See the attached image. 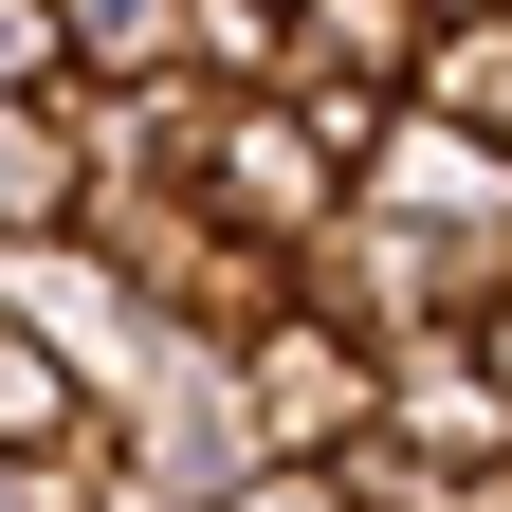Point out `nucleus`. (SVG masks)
<instances>
[{
  "label": "nucleus",
  "mask_w": 512,
  "mask_h": 512,
  "mask_svg": "<svg viewBox=\"0 0 512 512\" xmlns=\"http://www.w3.org/2000/svg\"><path fill=\"white\" fill-rule=\"evenodd\" d=\"M220 512H348V494H330V476H293V458H275V476H238Z\"/></svg>",
  "instance_id": "9b49d317"
},
{
  "label": "nucleus",
  "mask_w": 512,
  "mask_h": 512,
  "mask_svg": "<svg viewBox=\"0 0 512 512\" xmlns=\"http://www.w3.org/2000/svg\"><path fill=\"white\" fill-rule=\"evenodd\" d=\"M19 92H74V37H55V0H0V110Z\"/></svg>",
  "instance_id": "1a4fd4ad"
},
{
  "label": "nucleus",
  "mask_w": 512,
  "mask_h": 512,
  "mask_svg": "<svg viewBox=\"0 0 512 512\" xmlns=\"http://www.w3.org/2000/svg\"><path fill=\"white\" fill-rule=\"evenodd\" d=\"M183 74L202 92H293V19L275 0H183Z\"/></svg>",
  "instance_id": "6e6552de"
},
{
  "label": "nucleus",
  "mask_w": 512,
  "mask_h": 512,
  "mask_svg": "<svg viewBox=\"0 0 512 512\" xmlns=\"http://www.w3.org/2000/svg\"><path fill=\"white\" fill-rule=\"evenodd\" d=\"M92 439V384H74V348L37 330L19 293H0V458H74Z\"/></svg>",
  "instance_id": "39448f33"
},
{
  "label": "nucleus",
  "mask_w": 512,
  "mask_h": 512,
  "mask_svg": "<svg viewBox=\"0 0 512 512\" xmlns=\"http://www.w3.org/2000/svg\"><path fill=\"white\" fill-rule=\"evenodd\" d=\"M202 220L256 238V256H311V238L348 220V147H330L293 92H220V110H202Z\"/></svg>",
  "instance_id": "f257e3e1"
},
{
  "label": "nucleus",
  "mask_w": 512,
  "mask_h": 512,
  "mask_svg": "<svg viewBox=\"0 0 512 512\" xmlns=\"http://www.w3.org/2000/svg\"><path fill=\"white\" fill-rule=\"evenodd\" d=\"M293 74H330V92H403V74H421V0H293Z\"/></svg>",
  "instance_id": "423d86ee"
},
{
  "label": "nucleus",
  "mask_w": 512,
  "mask_h": 512,
  "mask_svg": "<svg viewBox=\"0 0 512 512\" xmlns=\"http://www.w3.org/2000/svg\"><path fill=\"white\" fill-rule=\"evenodd\" d=\"M110 439V421H92ZM92 439H74V458H0V512H92Z\"/></svg>",
  "instance_id": "9d476101"
},
{
  "label": "nucleus",
  "mask_w": 512,
  "mask_h": 512,
  "mask_svg": "<svg viewBox=\"0 0 512 512\" xmlns=\"http://www.w3.org/2000/svg\"><path fill=\"white\" fill-rule=\"evenodd\" d=\"M74 220H92L74 92H19V110H0V275H19V256H74Z\"/></svg>",
  "instance_id": "20e7f679"
},
{
  "label": "nucleus",
  "mask_w": 512,
  "mask_h": 512,
  "mask_svg": "<svg viewBox=\"0 0 512 512\" xmlns=\"http://www.w3.org/2000/svg\"><path fill=\"white\" fill-rule=\"evenodd\" d=\"M458 348H476V366H494V403H512V293H494V311H476V330H458Z\"/></svg>",
  "instance_id": "f8f14e48"
},
{
  "label": "nucleus",
  "mask_w": 512,
  "mask_h": 512,
  "mask_svg": "<svg viewBox=\"0 0 512 512\" xmlns=\"http://www.w3.org/2000/svg\"><path fill=\"white\" fill-rule=\"evenodd\" d=\"M366 439H403V458L476 476V458H512V403H494V366H476L458 330H421V348H384V421H366Z\"/></svg>",
  "instance_id": "7ed1b4c3"
},
{
  "label": "nucleus",
  "mask_w": 512,
  "mask_h": 512,
  "mask_svg": "<svg viewBox=\"0 0 512 512\" xmlns=\"http://www.w3.org/2000/svg\"><path fill=\"white\" fill-rule=\"evenodd\" d=\"M275 19H293V0H275Z\"/></svg>",
  "instance_id": "2eb2a0df"
},
{
  "label": "nucleus",
  "mask_w": 512,
  "mask_h": 512,
  "mask_svg": "<svg viewBox=\"0 0 512 512\" xmlns=\"http://www.w3.org/2000/svg\"><path fill=\"white\" fill-rule=\"evenodd\" d=\"M458 512H512V458H476V476H458Z\"/></svg>",
  "instance_id": "ddd939ff"
},
{
  "label": "nucleus",
  "mask_w": 512,
  "mask_h": 512,
  "mask_svg": "<svg viewBox=\"0 0 512 512\" xmlns=\"http://www.w3.org/2000/svg\"><path fill=\"white\" fill-rule=\"evenodd\" d=\"M439 19H494V0H421V37H439Z\"/></svg>",
  "instance_id": "4468645a"
},
{
  "label": "nucleus",
  "mask_w": 512,
  "mask_h": 512,
  "mask_svg": "<svg viewBox=\"0 0 512 512\" xmlns=\"http://www.w3.org/2000/svg\"><path fill=\"white\" fill-rule=\"evenodd\" d=\"M55 37H74V92L183 74V0H55Z\"/></svg>",
  "instance_id": "0eeeda50"
},
{
  "label": "nucleus",
  "mask_w": 512,
  "mask_h": 512,
  "mask_svg": "<svg viewBox=\"0 0 512 512\" xmlns=\"http://www.w3.org/2000/svg\"><path fill=\"white\" fill-rule=\"evenodd\" d=\"M238 421H256V458H293V476H330L348 439L384 421V348H366V330H330V311L293 293L275 330L238 348Z\"/></svg>",
  "instance_id": "f03ea898"
}]
</instances>
